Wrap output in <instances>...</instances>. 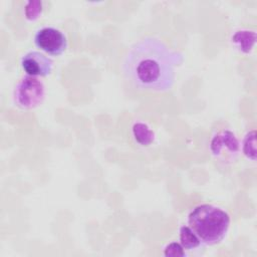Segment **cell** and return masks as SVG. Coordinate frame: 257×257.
Wrapping results in <instances>:
<instances>
[{
    "instance_id": "6da1fadb",
    "label": "cell",
    "mask_w": 257,
    "mask_h": 257,
    "mask_svg": "<svg viewBox=\"0 0 257 257\" xmlns=\"http://www.w3.org/2000/svg\"><path fill=\"white\" fill-rule=\"evenodd\" d=\"M183 60L180 52L169 48L162 40L147 36L127 51L122 65L125 77L140 89L166 91L175 79V66Z\"/></svg>"
},
{
    "instance_id": "277c9868",
    "label": "cell",
    "mask_w": 257,
    "mask_h": 257,
    "mask_svg": "<svg viewBox=\"0 0 257 257\" xmlns=\"http://www.w3.org/2000/svg\"><path fill=\"white\" fill-rule=\"evenodd\" d=\"M209 147L214 159L224 165L232 164L239 154L238 139L230 130L215 133L211 138Z\"/></svg>"
},
{
    "instance_id": "7c38bea8",
    "label": "cell",
    "mask_w": 257,
    "mask_h": 257,
    "mask_svg": "<svg viewBox=\"0 0 257 257\" xmlns=\"http://www.w3.org/2000/svg\"><path fill=\"white\" fill-rule=\"evenodd\" d=\"M164 255L165 256H173V257H182V256H186V252L183 248V246L180 243L177 242H172L170 244H168L165 247L164 250Z\"/></svg>"
},
{
    "instance_id": "8fae6325",
    "label": "cell",
    "mask_w": 257,
    "mask_h": 257,
    "mask_svg": "<svg viewBox=\"0 0 257 257\" xmlns=\"http://www.w3.org/2000/svg\"><path fill=\"white\" fill-rule=\"evenodd\" d=\"M42 10L41 1H30L25 6V16L29 20H35L38 18Z\"/></svg>"
},
{
    "instance_id": "7a4b0ae2",
    "label": "cell",
    "mask_w": 257,
    "mask_h": 257,
    "mask_svg": "<svg viewBox=\"0 0 257 257\" xmlns=\"http://www.w3.org/2000/svg\"><path fill=\"white\" fill-rule=\"evenodd\" d=\"M188 224L200 239L201 244L215 245L226 236L230 226V217L219 207L203 204L189 213Z\"/></svg>"
},
{
    "instance_id": "8992f818",
    "label": "cell",
    "mask_w": 257,
    "mask_h": 257,
    "mask_svg": "<svg viewBox=\"0 0 257 257\" xmlns=\"http://www.w3.org/2000/svg\"><path fill=\"white\" fill-rule=\"evenodd\" d=\"M21 67L30 76H46L53 66L52 60L43 53L31 50L21 58Z\"/></svg>"
},
{
    "instance_id": "52a82bcc",
    "label": "cell",
    "mask_w": 257,
    "mask_h": 257,
    "mask_svg": "<svg viewBox=\"0 0 257 257\" xmlns=\"http://www.w3.org/2000/svg\"><path fill=\"white\" fill-rule=\"evenodd\" d=\"M256 40V34L253 31L249 30H240L235 32L232 36V43L234 46L244 53H248Z\"/></svg>"
},
{
    "instance_id": "ba28073f",
    "label": "cell",
    "mask_w": 257,
    "mask_h": 257,
    "mask_svg": "<svg viewBox=\"0 0 257 257\" xmlns=\"http://www.w3.org/2000/svg\"><path fill=\"white\" fill-rule=\"evenodd\" d=\"M180 241L183 248L187 250H193L201 245L200 239L189 226H182L180 228Z\"/></svg>"
},
{
    "instance_id": "30bf717a",
    "label": "cell",
    "mask_w": 257,
    "mask_h": 257,
    "mask_svg": "<svg viewBox=\"0 0 257 257\" xmlns=\"http://www.w3.org/2000/svg\"><path fill=\"white\" fill-rule=\"evenodd\" d=\"M243 154L252 161H255L256 148H255V131L249 132L243 140Z\"/></svg>"
},
{
    "instance_id": "5b68a950",
    "label": "cell",
    "mask_w": 257,
    "mask_h": 257,
    "mask_svg": "<svg viewBox=\"0 0 257 257\" xmlns=\"http://www.w3.org/2000/svg\"><path fill=\"white\" fill-rule=\"evenodd\" d=\"M34 43L38 48L53 56L60 55L67 47L65 35L54 27L38 29L34 35Z\"/></svg>"
},
{
    "instance_id": "3957f363",
    "label": "cell",
    "mask_w": 257,
    "mask_h": 257,
    "mask_svg": "<svg viewBox=\"0 0 257 257\" xmlns=\"http://www.w3.org/2000/svg\"><path fill=\"white\" fill-rule=\"evenodd\" d=\"M45 95L42 81L34 76L26 75L16 84L13 97L15 104L22 109H31L38 106Z\"/></svg>"
},
{
    "instance_id": "9c48e42d",
    "label": "cell",
    "mask_w": 257,
    "mask_h": 257,
    "mask_svg": "<svg viewBox=\"0 0 257 257\" xmlns=\"http://www.w3.org/2000/svg\"><path fill=\"white\" fill-rule=\"evenodd\" d=\"M133 133L136 141L142 146H148L154 140L153 132L143 122H136L133 126Z\"/></svg>"
}]
</instances>
